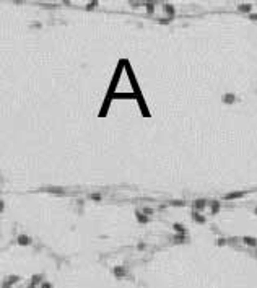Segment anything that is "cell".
Listing matches in <instances>:
<instances>
[{
	"instance_id": "2e32d148",
	"label": "cell",
	"mask_w": 257,
	"mask_h": 288,
	"mask_svg": "<svg viewBox=\"0 0 257 288\" xmlns=\"http://www.w3.org/2000/svg\"><path fill=\"white\" fill-rule=\"evenodd\" d=\"M143 213H145L147 217H148V215H152V213H153V210H152V208H148V207H147V208H143Z\"/></svg>"
},
{
	"instance_id": "7402d4cb",
	"label": "cell",
	"mask_w": 257,
	"mask_h": 288,
	"mask_svg": "<svg viewBox=\"0 0 257 288\" xmlns=\"http://www.w3.org/2000/svg\"><path fill=\"white\" fill-rule=\"evenodd\" d=\"M255 215H257V208H255Z\"/></svg>"
},
{
	"instance_id": "7c38bea8",
	"label": "cell",
	"mask_w": 257,
	"mask_h": 288,
	"mask_svg": "<svg viewBox=\"0 0 257 288\" xmlns=\"http://www.w3.org/2000/svg\"><path fill=\"white\" fill-rule=\"evenodd\" d=\"M145 5H147V12H148V13H153V10H155V7H153V5H155V3H152V2H147Z\"/></svg>"
},
{
	"instance_id": "ffe728a7",
	"label": "cell",
	"mask_w": 257,
	"mask_h": 288,
	"mask_svg": "<svg viewBox=\"0 0 257 288\" xmlns=\"http://www.w3.org/2000/svg\"><path fill=\"white\" fill-rule=\"evenodd\" d=\"M51 192H57V194H60V192H62V189H51Z\"/></svg>"
},
{
	"instance_id": "ac0fdd59",
	"label": "cell",
	"mask_w": 257,
	"mask_h": 288,
	"mask_svg": "<svg viewBox=\"0 0 257 288\" xmlns=\"http://www.w3.org/2000/svg\"><path fill=\"white\" fill-rule=\"evenodd\" d=\"M171 204H173V205H184V202H182V200H173Z\"/></svg>"
},
{
	"instance_id": "6da1fadb",
	"label": "cell",
	"mask_w": 257,
	"mask_h": 288,
	"mask_svg": "<svg viewBox=\"0 0 257 288\" xmlns=\"http://www.w3.org/2000/svg\"><path fill=\"white\" fill-rule=\"evenodd\" d=\"M18 243L21 244V246H26V244L31 243V238L26 236V234H20V236H18Z\"/></svg>"
},
{
	"instance_id": "d6986e66",
	"label": "cell",
	"mask_w": 257,
	"mask_h": 288,
	"mask_svg": "<svg viewBox=\"0 0 257 288\" xmlns=\"http://www.w3.org/2000/svg\"><path fill=\"white\" fill-rule=\"evenodd\" d=\"M249 18L254 20V21H257V13H251V15H249Z\"/></svg>"
},
{
	"instance_id": "9c48e42d",
	"label": "cell",
	"mask_w": 257,
	"mask_h": 288,
	"mask_svg": "<svg viewBox=\"0 0 257 288\" xmlns=\"http://www.w3.org/2000/svg\"><path fill=\"white\" fill-rule=\"evenodd\" d=\"M210 207H212V213H217L218 208H220V204L217 202V200H213V202H210Z\"/></svg>"
},
{
	"instance_id": "8fae6325",
	"label": "cell",
	"mask_w": 257,
	"mask_h": 288,
	"mask_svg": "<svg viewBox=\"0 0 257 288\" xmlns=\"http://www.w3.org/2000/svg\"><path fill=\"white\" fill-rule=\"evenodd\" d=\"M194 220L199 221V223H205V217H202V215H199V213H194Z\"/></svg>"
},
{
	"instance_id": "3957f363",
	"label": "cell",
	"mask_w": 257,
	"mask_h": 288,
	"mask_svg": "<svg viewBox=\"0 0 257 288\" xmlns=\"http://www.w3.org/2000/svg\"><path fill=\"white\" fill-rule=\"evenodd\" d=\"M242 196H244V192H231V194H228V196L225 197L226 200H231V199H241Z\"/></svg>"
},
{
	"instance_id": "4fadbf2b",
	"label": "cell",
	"mask_w": 257,
	"mask_h": 288,
	"mask_svg": "<svg viewBox=\"0 0 257 288\" xmlns=\"http://www.w3.org/2000/svg\"><path fill=\"white\" fill-rule=\"evenodd\" d=\"M174 239H176L177 243H181V241H184V239H185V234H176V236H174Z\"/></svg>"
},
{
	"instance_id": "5bb4252c",
	"label": "cell",
	"mask_w": 257,
	"mask_h": 288,
	"mask_svg": "<svg viewBox=\"0 0 257 288\" xmlns=\"http://www.w3.org/2000/svg\"><path fill=\"white\" fill-rule=\"evenodd\" d=\"M223 99H225L226 103H233V101H234V96H233V95H226Z\"/></svg>"
},
{
	"instance_id": "44dd1931",
	"label": "cell",
	"mask_w": 257,
	"mask_h": 288,
	"mask_svg": "<svg viewBox=\"0 0 257 288\" xmlns=\"http://www.w3.org/2000/svg\"><path fill=\"white\" fill-rule=\"evenodd\" d=\"M42 288H51V285H49V283H44V285H42Z\"/></svg>"
},
{
	"instance_id": "e0dca14e",
	"label": "cell",
	"mask_w": 257,
	"mask_h": 288,
	"mask_svg": "<svg viewBox=\"0 0 257 288\" xmlns=\"http://www.w3.org/2000/svg\"><path fill=\"white\" fill-rule=\"evenodd\" d=\"M96 5H98V2H90V3L86 5V8L90 10V8H93V7H96Z\"/></svg>"
},
{
	"instance_id": "8992f818",
	"label": "cell",
	"mask_w": 257,
	"mask_h": 288,
	"mask_svg": "<svg viewBox=\"0 0 257 288\" xmlns=\"http://www.w3.org/2000/svg\"><path fill=\"white\" fill-rule=\"evenodd\" d=\"M165 12L168 13L169 17H173L174 15V7H171L169 3H165Z\"/></svg>"
},
{
	"instance_id": "7a4b0ae2",
	"label": "cell",
	"mask_w": 257,
	"mask_h": 288,
	"mask_svg": "<svg viewBox=\"0 0 257 288\" xmlns=\"http://www.w3.org/2000/svg\"><path fill=\"white\" fill-rule=\"evenodd\" d=\"M251 8H252V7L249 5V3H241V5L238 7V10H239V12H242V13H249V15H251Z\"/></svg>"
},
{
	"instance_id": "52a82bcc",
	"label": "cell",
	"mask_w": 257,
	"mask_h": 288,
	"mask_svg": "<svg viewBox=\"0 0 257 288\" xmlns=\"http://www.w3.org/2000/svg\"><path fill=\"white\" fill-rule=\"evenodd\" d=\"M173 228H174V231H177L179 234H185V229H184V226H182V225H179V223H176V225H174Z\"/></svg>"
},
{
	"instance_id": "5b68a950",
	"label": "cell",
	"mask_w": 257,
	"mask_h": 288,
	"mask_svg": "<svg viewBox=\"0 0 257 288\" xmlns=\"http://www.w3.org/2000/svg\"><path fill=\"white\" fill-rule=\"evenodd\" d=\"M244 244H247V246H257V239L255 238H244Z\"/></svg>"
},
{
	"instance_id": "9a60e30c",
	"label": "cell",
	"mask_w": 257,
	"mask_h": 288,
	"mask_svg": "<svg viewBox=\"0 0 257 288\" xmlns=\"http://www.w3.org/2000/svg\"><path fill=\"white\" fill-rule=\"evenodd\" d=\"M90 199H91V200H96V202H98V200H101V196H99V194H91Z\"/></svg>"
},
{
	"instance_id": "ba28073f",
	"label": "cell",
	"mask_w": 257,
	"mask_h": 288,
	"mask_svg": "<svg viewBox=\"0 0 257 288\" xmlns=\"http://www.w3.org/2000/svg\"><path fill=\"white\" fill-rule=\"evenodd\" d=\"M137 220L140 223H147L148 221V217H147V215H143V213H140V212H137Z\"/></svg>"
},
{
	"instance_id": "277c9868",
	"label": "cell",
	"mask_w": 257,
	"mask_h": 288,
	"mask_svg": "<svg viewBox=\"0 0 257 288\" xmlns=\"http://www.w3.org/2000/svg\"><path fill=\"white\" fill-rule=\"evenodd\" d=\"M207 205V202H205V200L203 199H199V200H195V204H194V207L197 208V210H202V208Z\"/></svg>"
},
{
	"instance_id": "30bf717a",
	"label": "cell",
	"mask_w": 257,
	"mask_h": 288,
	"mask_svg": "<svg viewBox=\"0 0 257 288\" xmlns=\"http://www.w3.org/2000/svg\"><path fill=\"white\" fill-rule=\"evenodd\" d=\"M125 273V269H122V267H116L114 269V275H117V277H122Z\"/></svg>"
}]
</instances>
